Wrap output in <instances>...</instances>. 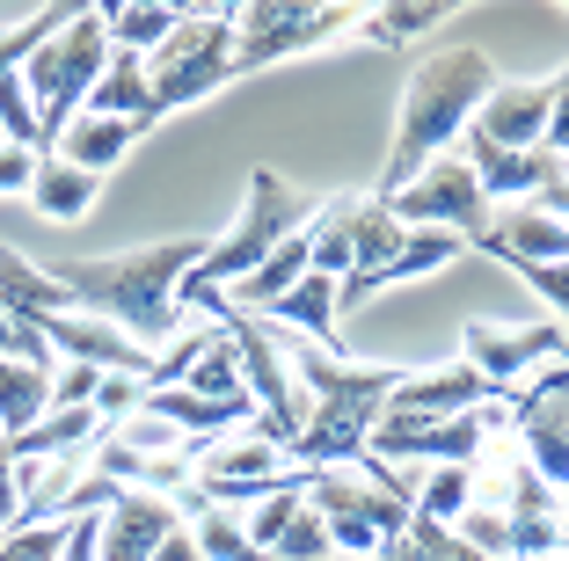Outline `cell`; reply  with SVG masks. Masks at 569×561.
Returning <instances> with one entry per match:
<instances>
[{"mask_svg": "<svg viewBox=\"0 0 569 561\" xmlns=\"http://www.w3.org/2000/svg\"><path fill=\"white\" fill-rule=\"evenodd\" d=\"M204 248H212V241L176 233V241L124 248V256H73V263H51V278L67 284L73 307L118 321L139 350L161 358V350L176 343V292H183V278L204 263Z\"/></svg>", "mask_w": 569, "mask_h": 561, "instance_id": "6da1fadb", "label": "cell"}, {"mask_svg": "<svg viewBox=\"0 0 569 561\" xmlns=\"http://www.w3.org/2000/svg\"><path fill=\"white\" fill-rule=\"evenodd\" d=\"M278 350L292 364V380L307 387V430L292 445V467H366L372 423H380L387 394L409 380L402 364H358V358H329V350L300 343L278 329Z\"/></svg>", "mask_w": 569, "mask_h": 561, "instance_id": "7a4b0ae2", "label": "cell"}, {"mask_svg": "<svg viewBox=\"0 0 569 561\" xmlns=\"http://www.w3.org/2000/svg\"><path fill=\"white\" fill-rule=\"evenodd\" d=\"M489 96H497V73H489V59L475 44H438L431 59H417V73H409V88H402V132L387 147L380 198L372 204L402 198L409 182L475 124V110H482Z\"/></svg>", "mask_w": 569, "mask_h": 561, "instance_id": "3957f363", "label": "cell"}, {"mask_svg": "<svg viewBox=\"0 0 569 561\" xmlns=\"http://www.w3.org/2000/svg\"><path fill=\"white\" fill-rule=\"evenodd\" d=\"M315 212H321V198H307V190H284V182L270 176V168H256V176H249V204H241V219H234L227 233H219L212 248H204V263L183 278L176 307H204L212 292H227V284H241V278H256L270 248L315 227Z\"/></svg>", "mask_w": 569, "mask_h": 561, "instance_id": "277c9868", "label": "cell"}, {"mask_svg": "<svg viewBox=\"0 0 569 561\" xmlns=\"http://www.w3.org/2000/svg\"><path fill=\"white\" fill-rule=\"evenodd\" d=\"M102 67H110V22H102V8H73L67 30H59L30 59V67H22V88H30V110H37V139H44V153L59 147V132L81 117L88 88L102 81Z\"/></svg>", "mask_w": 569, "mask_h": 561, "instance_id": "5b68a950", "label": "cell"}, {"mask_svg": "<svg viewBox=\"0 0 569 561\" xmlns=\"http://www.w3.org/2000/svg\"><path fill=\"white\" fill-rule=\"evenodd\" d=\"M227 81H234V16H227V8H190V16L176 22V37L147 59L153 124L190 110V102H204V96H219Z\"/></svg>", "mask_w": 569, "mask_h": 561, "instance_id": "8992f818", "label": "cell"}, {"mask_svg": "<svg viewBox=\"0 0 569 561\" xmlns=\"http://www.w3.org/2000/svg\"><path fill=\"white\" fill-rule=\"evenodd\" d=\"M307 474V511L329 525V547L351 561H372L395 532L409 525V503H395L372 481H351V467H300Z\"/></svg>", "mask_w": 569, "mask_h": 561, "instance_id": "52a82bcc", "label": "cell"}, {"mask_svg": "<svg viewBox=\"0 0 569 561\" xmlns=\"http://www.w3.org/2000/svg\"><path fill=\"white\" fill-rule=\"evenodd\" d=\"M292 481L284 452L270 445L263 430H241V438H212V445L190 460V503H219V511H234V503H263Z\"/></svg>", "mask_w": 569, "mask_h": 561, "instance_id": "ba28073f", "label": "cell"}, {"mask_svg": "<svg viewBox=\"0 0 569 561\" xmlns=\"http://www.w3.org/2000/svg\"><path fill=\"white\" fill-rule=\"evenodd\" d=\"M511 430L526 445V467L562 495V511H569V358L540 364L526 387H511Z\"/></svg>", "mask_w": 569, "mask_h": 561, "instance_id": "9c48e42d", "label": "cell"}, {"mask_svg": "<svg viewBox=\"0 0 569 561\" xmlns=\"http://www.w3.org/2000/svg\"><path fill=\"white\" fill-rule=\"evenodd\" d=\"M227 16H234V73L278 67V59L315 51L358 22L351 8H284V0H249V8H227Z\"/></svg>", "mask_w": 569, "mask_h": 561, "instance_id": "30bf717a", "label": "cell"}, {"mask_svg": "<svg viewBox=\"0 0 569 561\" xmlns=\"http://www.w3.org/2000/svg\"><path fill=\"white\" fill-rule=\"evenodd\" d=\"M387 219H395L402 233L438 227V233H460V241H482L489 233V198H482V182H475V168L460 161V153H438L402 198H387Z\"/></svg>", "mask_w": 569, "mask_h": 561, "instance_id": "8fae6325", "label": "cell"}, {"mask_svg": "<svg viewBox=\"0 0 569 561\" xmlns=\"http://www.w3.org/2000/svg\"><path fill=\"white\" fill-rule=\"evenodd\" d=\"M489 445V409L446 415V423H409V415H380L372 423V460H409V467H475Z\"/></svg>", "mask_w": 569, "mask_h": 561, "instance_id": "7c38bea8", "label": "cell"}, {"mask_svg": "<svg viewBox=\"0 0 569 561\" xmlns=\"http://www.w3.org/2000/svg\"><path fill=\"white\" fill-rule=\"evenodd\" d=\"M569 350V329L562 321H519V329H503V321H468V364L482 380H497L503 394L519 380H533L540 364H555Z\"/></svg>", "mask_w": 569, "mask_h": 561, "instance_id": "4fadbf2b", "label": "cell"}, {"mask_svg": "<svg viewBox=\"0 0 569 561\" xmlns=\"http://www.w3.org/2000/svg\"><path fill=\"white\" fill-rule=\"evenodd\" d=\"M475 409H511L497 380H482L475 364H446V372H423V380H402L387 394L380 415H409V423H446V415H475Z\"/></svg>", "mask_w": 569, "mask_h": 561, "instance_id": "5bb4252c", "label": "cell"}, {"mask_svg": "<svg viewBox=\"0 0 569 561\" xmlns=\"http://www.w3.org/2000/svg\"><path fill=\"white\" fill-rule=\"evenodd\" d=\"M183 525V503L176 495H147V489H124L110 511H102V540L96 561H153V547Z\"/></svg>", "mask_w": 569, "mask_h": 561, "instance_id": "9a60e30c", "label": "cell"}, {"mask_svg": "<svg viewBox=\"0 0 569 561\" xmlns=\"http://www.w3.org/2000/svg\"><path fill=\"white\" fill-rule=\"evenodd\" d=\"M460 161L475 168V182H482V198H519V204H540L555 190V182L569 176L562 161H548V153H511V147H497V139H482L468 124V153H460Z\"/></svg>", "mask_w": 569, "mask_h": 561, "instance_id": "2e32d148", "label": "cell"}, {"mask_svg": "<svg viewBox=\"0 0 569 561\" xmlns=\"http://www.w3.org/2000/svg\"><path fill=\"white\" fill-rule=\"evenodd\" d=\"M475 248L497 256L503 270H519V263H569V219L540 212V204H511V212L489 219V233Z\"/></svg>", "mask_w": 569, "mask_h": 561, "instance_id": "e0dca14e", "label": "cell"}, {"mask_svg": "<svg viewBox=\"0 0 569 561\" xmlns=\"http://www.w3.org/2000/svg\"><path fill=\"white\" fill-rule=\"evenodd\" d=\"M548 110H555V81H519V88L497 81V96L475 110V132L511 147V153H533L548 139Z\"/></svg>", "mask_w": 569, "mask_h": 561, "instance_id": "ac0fdd59", "label": "cell"}, {"mask_svg": "<svg viewBox=\"0 0 569 561\" xmlns=\"http://www.w3.org/2000/svg\"><path fill=\"white\" fill-rule=\"evenodd\" d=\"M256 321H270V329L300 335V343L329 350V358H343V321H336V278H321V270H307L292 292L278 299V307H263Z\"/></svg>", "mask_w": 569, "mask_h": 561, "instance_id": "d6986e66", "label": "cell"}, {"mask_svg": "<svg viewBox=\"0 0 569 561\" xmlns=\"http://www.w3.org/2000/svg\"><path fill=\"white\" fill-rule=\"evenodd\" d=\"M503 525H511L519 561H548L555 547H562V495H555L533 467H519V474H511V518H503Z\"/></svg>", "mask_w": 569, "mask_h": 561, "instance_id": "ffe728a7", "label": "cell"}, {"mask_svg": "<svg viewBox=\"0 0 569 561\" xmlns=\"http://www.w3.org/2000/svg\"><path fill=\"white\" fill-rule=\"evenodd\" d=\"M81 117H118V124H139V132H147V124H153V88H147V59H132V51H118V59L102 67V81L88 88Z\"/></svg>", "mask_w": 569, "mask_h": 561, "instance_id": "44dd1931", "label": "cell"}, {"mask_svg": "<svg viewBox=\"0 0 569 561\" xmlns=\"http://www.w3.org/2000/svg\"><path fill=\"white\" fill-rule=\"evenodd\" d=\"M132 147H139V124H118V117H73L51 153L73 161V168H88V176H110Z\"/></svg>", "mask_w": 569, "mask_h": 561, "instance_id": "7402d4cb", "label": "cell"}, {"mask_svg": "<svg viewBox=\"0 0 569 561\" xmlns=\"http://www.w3.org/2000/svg\"><path fill=\"white\" fill-rule=\"evenodd\" d=\"M51 380L44 364H22V358H0V438H22L51 415Z\"/></svg>", "mask_w": 569, "mask_h": 561, "instance_id": "603a6c76", "label": "cell"}, {"mask_svg": "<svg viewBox=\"0 0 569 561\" xmlns=\"http://www.w3.org/2000/svg\"><path fill=\"white\" fill-rule=\"evenodd\" d=\"M96 182L88 168L59 161V153H37V182H30V204L44 219H59V227H73V219H88V204H96Z\"/></svg>", "mask_w": 569, "mask_h": 561, "instance_id": "cb8c5ba5", "label": "cell"}, {"mask_svg": "<svg viewBox=\"0 0 569 561\" xmlns=\"http://www.w3.org/2000/svg\"><path fill=\"white\" fill-rule=\"evenodd\" d=\"M190 8H161V0H124V8H102V22H110V51H132V59H153V51L176 37V22H183Z\"/></svg>", "mask_w": 569, "mask_h": 561, "instance_id": "d4e9b609", "label": "cell"}, {"mask_svg": "<svg viewBox=\"0 0 569 561\" xmlns=\"http://www.w3.org/2000/svg\"><path fill=\"white\" fill-rule=\"evenodd\" d=\"M372 561H489V554H475V547L460 540L452 525H431V518L409 511V525L395 532V540H387Z\"/></svg>", "mask_w": 569, "mask_h": 561, "instance_id": "484cf974", "label": "cell"}, {"mask_svg": "<svg viewBox=\"0 0 569 561\" xmlns=\"http://www.w3.org/2000/svg\"><path fill=\"white\" fill-rule=\"evenodd\" d=\"M183 387H190L198 401H234V409H256L249 387H241V358H234V343H227V329H212V343H204L198 364H190Z\"/></svg>", "mask_w": 569, "mask_h": 561, "instance_id": "4316f807", "label": "cell"}, {"mask_svg": "<svg viewBox=\"0 0 569 561\" xmlns=\"http://www.w3.org/2000/svg\"><path fill=\"white\" fill-rule=\"evenodd\" d=\"M468 503H475V467H431L417 481V518H431V525H460Z\"/></svg>", "mask_w": 569, "mask_h": 561, "instance_id": "83f0119b", "label": "cell"}, {"mask_svg": "<svg viewBox=\"0 0 569 561\" xmlns=\"http://www.w3.org/2000/svg\"><path fill=\"white\" fill-rule=\"evenodd\" d=\"M446 16H452V8H438V0H417V8H402V0H395V8H366V16H358V30H366L372 44H409V37H431Z\"/></svg>", "mask_w": 569, "mask_h": 561, "instance_id": "f1b7e54d", "label": "cell"}, {"mask_svg": "<svg viewBox=\"0 0 569 561\" xmlns=\"http://www.w3.org/2000/svg\"><path fill=\"white\" fill-rule=\"evenodd\" d=\"M67 22H73V8H30L16 30H0V73H22L37 51L51 44V37L67 30Z\"/></svg>", "mask_w": 569, "mask_h": 561, "instance_id": "f546056e", "label": "cell"}, {"mask_svg": "<svg viewBox=\"0 0 569 561\" xmlns=\"http://www.w3.org/2000/svg\"><path fill=\"white\" fill-rule=\"evenodd\" d=\"M190 532H198V554H204V561H270L263 547H256L249 532L234 525V511H219V503H198Z\"/></svg>", "mask_w": 569, "mask_h": 561, "instance_id": "4dcf8cb0", "label": "cell"}, {"mask_svg": "<svg viewBox=\"0 0 569 561\" xmlns=\"http://www.w3.org/2000/svg\"><path fill=\"white\" fill-rule=\"evenodd\" d=\"M395 248H402V227L387 219V204H351V270H343V278H358V270L387 263Z\"/></svg>", "mask_w": 569, "mask_h": 561, "instance_id": "1f68e13d", "label": "cell"}, {"mask_svg": "<svg viewBox=\"0 0 569 561\" xmlns=\"http://www.w3.org/2000/svg\"><path fill=\"white\" fill-rule=\"evenodd\" d=\"M270 554H278V561H329L336 547H329V525H321V518L300 503V511H292V525L278 532V547H270Z\"/></svg>", "mask_w": 569, "mask_h": 561, "instance_id": "d6a6232c", "label": "cell"}, {"mask_svg": "<svg viewBox=\"0 0 569 561\" xmlns=\"http://www.w3.org/2000/svg\"><path fill=\"white\" fill-rule=\"evenodd\" d=\"M452 532H460L475 554H489V561H519V547H511V525H503L497 511H482V503H468V518H460Z\"/></svg>", "mask_w": 569, "mask_h": 561, "instance_id": "836d02e7", "label": "cell"}, {"mask_svg": "<svg viewBox=\"0 0 569 561\" xmlns=\"http://www.w3.org/2000/svg\"><path fill=\"white\" fill-rule=\"evenodd\" d=\"M67 554V525H16L0 532V561H59Z\"/></svg>", "mask_w": 569, "mask_h": 561, "instance_id": "e575fe53", "label": "cell"}, {"mask_svg": "<svg viewBox=\"0 0 569 561\" xmlns=\"http://www.w3.org/2000/svg\"><path fill=\"white\" fill-rule=\"evenodd\" d=\"M519 278L548 299L555 314H562V329H569V263H519Z\"/></svg>", "mask_w": 569, "mask_h": 561, "instance_id": "d590c367", "label": "cell"}, {"mask_svg": "<svg viewBox=\"0 0 569 561\" xmlns=\"http://www.w3.org/2000/svg\"><path fill=\"white\" fill-rule=\"evenodd\" d=\"M540 153L569 168V67L555 73V110H548V139H540Z\"/></svg>", "mask_w": 569, "mask_h": 561, "instance_id": "8d00e7d4", "label": "cell"}, {"mask_svg": "<svg viewBox=\"0 0 569 561\" xmlns=\"http://www.w3.org/2000/svg\"><path fill=\"white\" fill-rule=\"evenodd\" d=\"M30 182H37V153L0 139V198H8V190H30Z\"/></svg>", "mask_w": 569, "mask_h": 561, "instance_id": "74e56055", "label": "cell"}, {"mask_svg": "<svg viewBox=\"0 0 569 561\" xmlns=\"http://www.w3.org/2000/svg\"><path fill=\"white\" fill-rule=\"evenodd\" d=\"M153 561H204V554H198V532H190V518H183L176 532H168L161 547H153Z\"/></svg>", "mask_w": 569, "mask_h": 561, "instance_id": "f35d334b", "label": "cell"}, {"mask_svg": "<svg viewBox=\"0 0 569 561\" xmlns=\"http://www.w3.org/2000/svg\"><path fill=\"white\" fill-rule=\"evenodd\" d=\"M562 358H569V350H562Z\"/></svg>", "mask_w": 569, "mask_h": 561, "instance_id": "ab89813d", "label": "cell"}, {"mask_svg": "<svg viewBox=\"0 0 569 561\" xmlns=\"http://www.w3.org/2000/svg\"><path fill=\"white\" fill-rule=\"evenodd\" d=\"M562 547H569V540H562Z\"/></svg>", "mask_w": 569, "mask_h": 561, "instance_id": "60d3db41", "label": "cell"}]
</instances>
